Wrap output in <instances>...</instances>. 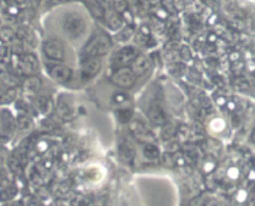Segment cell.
<instances>
[{
  "label": "cell",
  "mask_w": 255,
  "mask_h": 206,
  "mask_svg": "<svg viewBox=\"0 0 255 206\" xmlns=\"http://www.w3.org/2000/svg\"><path fill=\"white\" fill-rule=\"evenodd\" d=\"M56 111H58L59 116H60L61 119L64 120L72 119L73 109L70 107V105H68L67 102H63V100H61V102L58 104V106H56Z\"/></svg>",
  "instance_id": "cell-19"
},
{
  "label": "cell",
  "mask_w": 255,
  "mask_h": 206,
  "mask_svg": "<svg viewBox=\"0 0 255 206\" xmlns=\"http://www.w3.org/2000/svg\"><path fill=\"white\" fill-rule=\"evenodd\" d=\"M34 106H35L36 111H39L40 114H49V112L53 110L54 104H53V100L50 99L49 97H36L34 98V102H33Z\"/></svg>",
  "instance_id": "cell-14"
},
{
  "label": "cell",
  "mask_w": 255,
  "mask_h": 206,
  "mask_svg": "<svg viewBox=\"0 0 255 206\" xmlns=\"http://www.w3.org/2000/svg\"><path fill=\"white\" fill-rule=\"evenodd\" d=\"M204 206H224L222 201H219L215 198H209L204 201Z\"/></svg>",
  "instance_id": "cell-29"
},
{
  "label": "cell",
  "mask_w": 255,
  "mask_h": 206,
  "mask_svg": "<svg viewBox=\"0 0 255 206\" xmlns=\"http://www.w3.org/2000/svg\"><path fill=\"white\" fill-rule=\"evenodd\" d=\"M112 48V41L109 36L100 33L93 36L84 49L82 50V60H88V59H99L100 56H104Z\"/></svg>",
  "instance_id": "cell-1"
},
{
  "label": "cell",
  "mask_w": 255,
  "mask_h": 206,
  "mask_svg": "<svg viewBox=\"0 0 255 206\" xmlns=\"http://www.w3.org/2000/svg\"><path fill=\"white\" fill-rule=\"evenodd\" d=\"M148 116L150 121H153L155 125H159V126L165 125L168 122V115H166V112L164 111V109L158 103L150 104L148 109Z\"/></svg>",
  "instance_id": "cell-10"
},
{
  "label": "cell",
  "mask_w": 255,
  "mask_h": 206,
  "mask_svg": "<svg viewBox=\"0 0 255 206\" xmlns=\"http://www.w3.org/2000/svg\"><path fill=\"white\" fill-rule=\"evenodd\" d=\"M30 126H31V119L29 117V115L20 112V114L16 116V129L28 130Z\"/></svg>",
  "instance_id": "cell-21"
},
{
  "label": "cell",
  "mask_w": 255,
  "mask_h": 206,
  "mask_svg": "<svg viewBox=\"0 0 255 206\" xmlns=\"http://www.w3.org/2000/svg\"><path fill=\"white\" fill-rule=\"evenodd\" d=\"M127 99H128V97H127V94H124V93H118V94H115L114 95V102L115 103H124V102H127Z\"/></svg>",
  "instance_id": "cell-30"
},
{
  "label": "cell",
  "mask_w": 255,
  "mask_h": 206,
  "mask_svg": "<svg viewBox=\"0 0 255 206\" xmlns=\"http://www.w3.org/2000/svg\"><path fill=\"white\" fill-rule=\"evenodd\" d=\"M133 33H134L133 28H131V26H127V28L123 29L122 31H119V35L118 36H119L122 41H127L130 39V36L133 35Z\"/></svg>",
  "instance_id": "cell-26"
},
{
  "label": "cell",
  "mask_w": 255,
  "mask_h": 206,
  "mask_svg": "<svg viewBox=\"0 0 255 206\" xmlns=\"http://www.w3.org/2000/svg\"><path fill=\"white\" fill-rule=\"evenodd\" d=\"M87 30L85 19L80 14L70 13L65 15L63 20V33L72 40L80 39Z\"/></svg>",
  "instance_id": "cell-2"
},
{
  "label": "cell",
  "mask_w": 255,
  "mask_h": 206,
  "mask_svg": "<svg viewBox=\"0 0 255 206\" xmlns=\"http://www.w3.org/2000/svg\"><path fill=\"white\" fill-rule=\"evenodd\" d=\"M143 153L145 155V158L148 159H156L159 156V148L154 144H146L143 149Z\"/></svg>",
  "instance_id": "cell-23"
},
{
  "label": "cell",
  "mask_w": 255,
  "mask_h": 206,
  "mask_svg": "<svg viewBox=\"0 0 255 206\" xmlns=\"http://www.w3.org/2000/svg\"><path fill=\"white\" fill-rule=\"evenodd\" d=\"M51 4H61V3H65L68 0H50Z\"/></svg>",
  "instance_id": "cell-32"
},
{
  "label": "cell",
  "mask_w": 255,
  "mask_h": 206,
  "mask_svg": "<svg viewBox=\"0 0 255 206\" xmlns=\"http://www.w3.org/2000/svg\"><path fill=\"white\" fill-rule=\"evenodd\" d=\"M41 85H43V82L39 77H35V75H30V77H26V79L23 82V90L28 94H38V92H40Z\"/></svg>",
  "instance_id": "cell-12"
},
{
  "label": "cell",
  "mask_w": 255,
  "mask_h": 206,
  "mask_svg": "<svg viewBox=\"0 0 255 206\" xmlns=\"http://www.w3.org/2000/svg\"><path fill=\"white\" fill-rule=\"evenodd\" d=\"M15 38V33L13 31V29L8 28V26H3L0 28V40L3 43H9V41H13V39Z\"/></svg>",
  "instance_id": "cell-22"
},
{
  "label": "cell",
  "mask_w": 255,
  "mask_h": 206,
  "mask_svg": "<svg viewBox=\"0 0 255 206\" xmlns=\"http://www.w3.org/2000/svg\"><path fill=\"white\" fill-rule=\"evenodd\" d=\"M113 6H114V11L123 14L127 11L128 3L125 0H113Z\"/></svg>",
  "instance_id": "cell-25"
},
{
  "label": "cell",
  "mask_w": 255,
  "mask_h": 206,
  "mask_svg": "<svg viewBox=\"0 0 255 206\" xmlns=\"http://www.w3.org/2000/svg\"><path fill=\"white\" fill-rule=\"evenodd\" d=\"M0 119H1V109H0Z\"/></svg>",
  "instance_id": "cell-34"
},
{
  "label": "cell",
  "mask_w": 255,
  "mask_h": 206,
  "mask_svg": "<svg viewBox=\"0 0 255 206\" xmlns=\"http://www.w3.org/2000/svg\"><path fill=\"white\" fill-rule=\"evenodd\" d=\"M120 155L125 159L127 161H133L134 156H135V149L131 145V143L129 140H123V143L120 144Z\"/></svg>",
  "instance_id": "cell-18"
},
{
  "label": "cell",
  "mask_w": 255,
  "mask_h": 206,
  "mask_svg": "<svg viewBox=\"0 0 255 206\" xmlns=\"http://www.w3.org/2000/svg\"><path fill=\"white\" fill-rule=\"evenodd\" d=\"M112 83L122 89H129L136 83V74L133 72V69L123 66L119 68L114 74L112 75Z\"/></svg>",
  "instance_id": "cell-5"
},
{
  "label": "cell",
  "mask_w": 255,
  "mask_h": 206,
  "mask_svg": "<svg viewBox=\"0 0 255 206\" xmlns=\"http://www.w3.org/2000/svg\"><path fill=\"white\" fill-rule=\"evenodd\" d=\"M13 174L6 166L0 165V189L13 183Z\"/></svg>",
  "instance_id": "cell-20"
},
{
  "label": "cell",
  "mask_w": 255,
  "mask_h": 206,
  "mask_svg": "<svg viewBox=\"0 0 255 206\" xmlns=\"http://www.w3.org/2000/svg\"><path fill=\"white\" fill-rule=\"evenodd\" d=\"M26 0H16V3H25Z\"/></svg>",
  "instance_id": "cell-33"
},
{
  "label": "cell",
  "mask_w": 255,
  "mask_h": 206,
  "mask_svg": "<svg viewBox=\"0 0 255 206\" xmlns=\"http://www.w3.org/2000/svg\"><path fill=\"white\" fill-rule=\"evenodd\" d=\"M11 61H13L14 72L18 73L19 75L30 77V75H34V73L36 72V69L39 68L38 59L35 58V55H33L30 53L14 54Z\"/></svg>",
  "instance_id": "cell-3"
},
{
  "label": "cell",
  "mask_w": 255,
  "mask_h": 206,
  "mask_svg": "<svg viewBox=\"0 0 255 206\" xmlns=\"http://www.w3.org/2000/svg\"><path fill=\"white\" fill-rule=\"evenodd\" d=\"M89 9L95 18L105 19L109 6H108L107 0H90Z\"/></svg>",
  "instance_id": "cell-11"
},
{
  "label": "cell",
  "mask_w": 255,
  "mask_h": 206,
  "mask_svg": "<svg viewBox=\"0 0 255 206\" xmlns=\"http://www.w3.org/2000/svg\"><path fill=\"white\" fill-rule=\"evenodd\" d=\"M250 141H252V144H254L255 145V126H254V129H253L252 135H250Z\"/></svg>",
  "instance_id": "cell-31"
},
{
  "label": "cell",
  "mask_w": 255,
  "mask_h": 206,
  "mask_svg": "<svg viewBox=\"0 0 255 206\" xmlns=\"http://www.w3.org/2000/svg\"><path fill=\"white\" fill-rule=\"evenodd\" d=\"M136 56H138V51H136V49L134 48V46H124V48L120 49V50L114 55V58H113V64H114L115 66L123 68V66H127L128 64L131 63Z\"/></svg>",
  "instance_id": "cell-9"
},
{
  "label": "cell",
  "mask_w": 255,
  "mask_h": 206,
  "mask_svg": "<svg viewBox=\"0 0 255 206\" xmlns=\"http://www.w3.org/2000/svg\"><path fill=\"white\" fill-rule=\"evenodd\" d=\"M149 66H150V60H149L148 56L145 55H138L133 60V65L131 69L136 75H141L144 73L148 72Z\"/></svg>",
  "instance_id": "cell-15"
},
{
  "label": "cell",
  "mask_w": 255,
  "mask_h": 206,
  "mask_svg": "<svg viewBox=\"0 0 255 206\" xmlns=\"http://www.w3.org/2000/svg\"><path fill=\"white\" fill-rule=\"evenodd\" d=\"M16 97H18V90L15 87L6 88L4 92L0 93V106L6 107L11 103H15Z\"/></svg>",
  "instance_id": "cell-17"
},
{
  "label": "cell",
  "mask_w": 255,
  "mask_h": 206,
  "mask_svg": "<svg viewBox=\"0 0 255 206\" xmlns=\"http://www.w3.org/2000/svg\"><path fill=\"white\" fill-rule=\"evenodd\" d=\"M8 51L9 49L8 46H6V44L1 41V43H0V63H3V61L5 60L6 56H8Z\"/></svg>",
  "instance_id": "cell-27"
},
{
  "label": "cell",
  "mask_w": 255,
  "mask_h": 206,
  "mask_svg": "<svg viewBox=\"0 0 255 206\" xmlns=\"http://www.w3.org/2000/svg\"><path fill=\"white\" fill-rule=\"evenodd\" d=\"M104 20H107V25L110 30L118 31L122 29L123 26V18L120 16L119 13L114 10H108L107 15H105Z\"/></svg>",
  "instance_id": "cell-16"
},
{
  "label": "cell",
  "mask_w": 255,
  "mask_h": 206,
  "mask_svg": "<svg viewBox=\"0 0 255 206\" xmlns=\"http://www.w3.org/2000/svg\"><path fill=\"white\" fill-rule=\"evenodd\" d=\"M19 194V188L15 183H11L9 185L4 186V188L0 189V204L8 203V201L14 200V199L18 198Z\"/></svg>",
  "instance_id": "cell-13"
},
{
  "label": "cell",
  "mask_w": 255,
  "mask_h": 206,
  "mask_svg": "<svg viewBox=\"0 0 255 206\" xmlns=\"http://www.w3.org/2000/svg\"><path fill=\"white\" fill-rule=\"evenodd\" d=\"M0 206H25V203L24 200L21 199H14V200L8 201V203H4V204H0Z\"/></svg>",
  "instance_id": "cell-28"
},
{
  "label": "cell",
  "mask_w": 255,
  "mask_h": 206,
  "mask_svg": "<svg viewBox=\"0 0 255 206\" xmlns=\"http://www.w3.org/2000/svg\"><path fill=\"white\" fill-rule=\"evenodd\" d=\"M117 117L122 124H127L133 117V110L131 109H120L117 111Z\"/></svg>",
  "instance_id": "cell-24"
},
{
  "label": "cell",
  "mask_w": 255,
  "mask_h": 206,
  "mask_svg": "<svg viewBox=\"0 0 255 206\" xmlns=\"http://www.w3.org/2000/svg\"><path fill=\"white\" fill-rule=\"evenodd\" d=\"M43 53L46 58L54 61H61L65 56L63 44L56 39H49L43 44Z\"/></svg>",
  "instance_id": "cell-7"
},
{
  "label": "cell",
  "mask_w": 255,
  "mask_h": 206,
  "mask_svg": "<svg viewBox=\"0 0 255 206\" xmlns=\"http://www.w3.org/2000/svg\"><path fill=\"white\" fill-rule=\"evenodd\" d=\"M16 131V117L8 107H3L0 119V145L11 141Z\"/></svg>",
  "instance_id": "cell-4"
},
{
  "label": "cell",
  "mask_w": 255,
  "mask_h": 206,
  "mask_svg": "<svg viewBox=\"0 0 255 206\" xmlns=\"http://www.w3.org/2000/svg\"><path fill=\"white\" fill-rule=\"evenodd\" d=\"M102 70V61L99 59H88L83 61L80 66V80L89 82L94 79Z\"/></svg>",
  "instance_id": "cell-6"
},
{
  "label": "cell",
  "mask_w": 255,
  "mask_h": 206,
  "mask_svg": "<svg viewBox=\"0 0 255 206\" xmlns=\"http://www.w3.org/2000/svg\"><path fill=\"white\" fill-rule=\"evenodd\" d=\"M49 74L54 82L59 83V84H65L72 80L73 70L72 68L64 65V64H55V65L50 66Z\"/></svg>",
  "instance_id": "cell-8"
}]
</instances>
